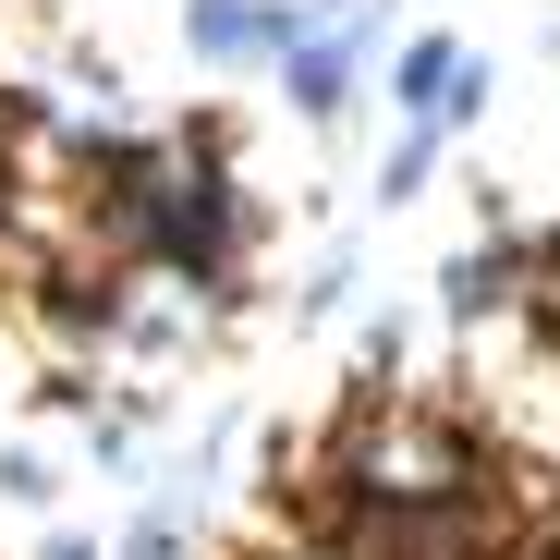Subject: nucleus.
Masks as SVG:
<instances>
[{
  "label": "nucleus",
  "mask_w": 560,
  "mask_h": 560,
  "mask_svg": "<svg viewBox=\"0 0 560 560\" xmlns=\"http://www.w3.org/2000/svg\"><path fill=\"white\" fill-rule=\"evenodd\" d=\"M548 560H560V548H548Z\"/></svg>",
  "instance_id": "nucleus-9"
},
{
  "label": "nucleus",
  "mask_w": 560,
  "mask_h": 560,
  "mask_svg": "<svg viewBox=\"0 0 560 560\" xmlns=\"http://www.w3.org/2000/svg\"><path fill=\"white\" fill-rule=\"evenodd\" d=\"M427 159H439V135H427V122H415V135H402V159H390V171H378V196H415V183H427Z\"/></svg>",
  "instance_id": "nucleus-5"
},
{
  "label": "nucleus",
  "mask_w": 560,
  "mask_h": 560,
  "mask_svg": "<svg viewBox=\"0 0 560 560\" xmlns=\"http://www.w3.org/2000/svg\"><path fill=\"white\" fill-rule=\"evenodd\" d=\"M378 37V0H341V25H305L293 49H280V85H293V110L305 122H329L341 98H353V49Z\"/></svg>",
  "instance_id": "nucleus-2"
},
{
  "label": "nucleus",
  "mask_w": 560,
  "mask_h": 560,
  "mask_svg": "<svg viewBox=\"0 0 560 560\" xmlns=\"http://www.w3.org/2000/svg\"><path fill=\"white\" fill-rule=\"evenodd\" d=\"M280 560H341V548H280Z\"/></svg>",
  "instance_id": "nucleus-7"
},
{
  "label": "nucleus",
  "mask_w": 560,
  "mask_h": 560,
  "mask_svg": "<svg viewBox=\"0 0 560 560\" xmlns=\"http://www.w3.org/2000/svg\"><path fill=\"white\" fill-rule=\"evenodd\" d=\"M0 390H13V341H0Z\"/></svg>",
  "instance_id": "nucleus-8"
},
{
  "label": "nucleus",
  "mask_w": 560,
  "mask_h": 560,
  "mask_svg": "<svg viewBox=\"0 0 560 560\" xmlns=\"http://www.w3.org/2000/svg\"><path fill=\"white\" fill-rule=\"evenodd\" d=\"M49 560H98V548H73V536H61V548H49Z\"/></svg>",
  "instance_id": "nucleus-6"
},
{
  "label": "nucleus",
  "mask_w": 560,
  "mask_h": 560,
  "mask_svg": "<svg viewBox=\"0 0 560 560\" xmlns=\"http://www.w3.org/2000/svg\"><path fill=\"white\" fill-rule=\"evenodd\" d=\"M49 488H61V476H49V463H37V451H0V500H25V512H37Z\"/></svg>",
  "instance_id": "nucleus-4"
},
{
  "label": "nucleus",
  "mask_w": 560,
  "mask_h": 560,
  "mask_svg": "<svg viewBox=\"0 0 560 560\" xmlns=\"http://www.w3.org/2000/svg\"><path fill=\"white\" fill-rule=\"evenodd\" d=\"M451 73H463V49H451V37H415V49H402V61H390V98H402V110H415V122H427V110H439V98H451Z\"/></svg>",
  "instance_id": "nucleus-3"
},
{
  "label": "nucleus",
  "mask_w": 560,
  "mask_h": 560,
  "mask_svg": "<svg viewBox=\"0 0 560 560\" xmlns=\"http://www.w3.org/2000/svg\"><path fill=\"white\" fill-rule=\"evenodd\" d=\"M329 476L353 488V512H427V500H463L488 476V451L463 439V415H427V402H378L365 390L329 439Z\"/></svg>",
  "instance_id": "nucleus-1"
}]
</instances>
